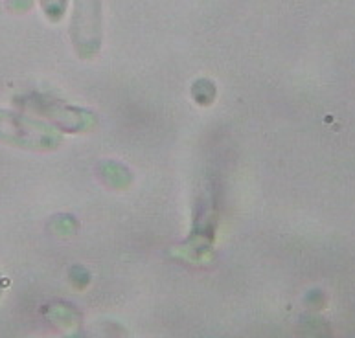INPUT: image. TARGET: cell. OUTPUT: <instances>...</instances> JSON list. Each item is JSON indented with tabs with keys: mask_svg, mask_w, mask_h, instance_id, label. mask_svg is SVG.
Masks as SVG:
<instances>
[{
	"mask_svg": "<svg viewBox=\"0 0 355 338\" xmlns=\"http://www.w3.org/2000/svg\"><path fill=\"white\" fill-rule=\"evenodd\" d=\"M0 142L24 149H52L58 145L59 138L50 127L37 120L0 111Z\"/></svg>",
	"mask_w": 355,
	"mask_h": 338,
	"instance_id": "1",
	"label": "cell"
}]
</instances>
